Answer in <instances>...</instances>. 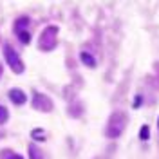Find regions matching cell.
<instances>
[{"label": "cell", "mask_w": 159, "mask_h": 159, "mask_svg": "<svg viewBox=\"0 0 159 159\" xmlns=\"http://www.w3.org/2000/svg\"><path fill=\"white\" fill-rule=\"evenodd\" d=\"M27 24H29V18H25V17L17 20V33H20L22 31V25H27Z\"/></svg>", "instance_id": "30bf717a"}, {"label": "cell", "mask_w": 159, "mask_h": 159, "mask_svg": "<svg viewBox=\"0 0 159 159\" xmlns=\"http://www.w3.org/2000/svg\"><path fill=\"white\" fill-rule=\"evenodd\" d=\"M33 107L38 109L42 112H49L53 110V101L47 98L45 94H40V92H35V98H33Z\"/></svg>", "instance_id": "277c9868"}, {"label": "cell", "mask_w": 159, "mask_h": 159, "mask_svg": "<svg viewBox=\"0 0 159 159\" xmlns=\"http://www.w3.org/2000/svg\"><path fill=\"white\" fill-rule=\"evenodd\" d=\"M141 99H143L141 96H136V101H134V109H138L139 105H141Z\"/></svg>", "instance_id": "7c38bea8"}, {"label": "cell", "mask_w": 159, "mask_h": 159, "mask_svg": "<svg viewBox=\"0 0 159 159\" xmlns=\"http://www.w3.org/2000/svg\"><path fill=\"white\" fill-rule=\"evenodd\" d=\"M9 98L11 101L15 103V105H22V103H25V92L24 91H20V89H11L9 91Z\"/></svg>", "instance_id": "5b68a950"}, {"label": "cell", "mask_w": 159, "mask_h": 159, "mask_svg": "<svg viewBox=\"0 0 159 159\" xmlns=\"http://www.w3.org/2000/svg\"><path fill=\"white\" fill-rule=\"evenodd\" d=\"M125 127H127V114L118 110V112H114V114L109 118V123H107V130H105V134H107V138L116 139V138H119V136L123 134Z\"/></svg>", "instance_id": "6da1fadb"}, {"label": "cell", "mask_w": 159, "mask_h": 159, "mask_svg": "<svg viewBox=\"0 0 159 159\" xmlns=\"http://www.w3.org/2000/svg\"><path fill=\"white\" fill-rule=\"evenodd\" d=\"M29 154H31V159H42V152L36 148V145L29 146Z\"/></svg>", "instance_id": "52a82bcc"}, {"label": "cell", "mask_w": 159, "mask_h": 159, "mask_svg": "<svg viewBox=\"0 0 159 159\" xmlns=\"http://www.w3.org/2000/svg\"><path fill=\"white\" fill-rule=\"evenodd\" d=\"M148 136H150V128H148L146 125H143V127H141V132H139V138L143 139V141H146Z\"/></svg>", "instance_id": "ba28073f"}, {"label": "cell", "mask_w": 159, "mask_h": 159, "mask_svg": "<svg viewBox=\"0 0 159 159\" xmlns=\"http://www.w3.org/2000/svg\"><path fill=\"white\" fill-rule=\"evenodd\" d=\"M56 35H58V27H56V25L45 27L43 33H42V36H40L38 47L42 51H51V49H54V45H56Z\"/></svg>", "instance_id": "7a4b0ae2"}, {"label": "cell", "mask_w": 159, "mask_h": 159, "mask_svg": "<svg viewBox=\"0 0 159 159\" xmlns=\"http://www.w3.org/2000/svg\"><path fill=\"white\" fill-rule=\"evenodd\" d=\"M80 60H81V63H85V65L91 67V69L96 67V58H94L91 53H81V54H80Z\"/></svg>", "instance_id": "8992f818"}, {"label": "cell", "mask_w": 159, "mask_h": 159, "mask_svg": "<svg viewBox=\"0 0 159 159\" xmlns=\"http://www.w3.org/2000/svg\"><path fill=\"white\" fill-rule=\"evenodd\" d=\"M157 127H159V121H157Z\"/></svg>", "instance_id": "9a60e30c"}, {"label": "cell", "mask_w": 159, "mask_h": 159, "mask_svg": "<svg viewBox=\"0 0 159 159\" xmlns=\"http://www.w3.org/2000/svg\"><path fill=\"white\" fill-rule=\"evenodd\" d=\"M9 159H22V157H20V156H11Z\"/></svg>", "instance_id": "4fadbf2b"}, {"label": "cell", "mask_w": 159, "mask_h": 159, "mask_svg": "<svg viewBox=\"0 0 159 159\" xmlns=\"http://www.w3.org/2000/svg\"><path fill=\"white\" fill-rule=\"evenodd\" d=\"M4 56H6V61H7V65L17 72V74H20V72H24V63H22V60H20L18 53L9 45V43H6L4 45Z\"/></svg>", "instance_id": "3957f363"}, {"label": "cell", "mask_w": 159, "mask_h": 159, "mask_svg": "<svg viewBox=\"0 0 159 159\" xmlns=\"http://www.w3.org/2000/svg\"><path fill=\"white\" fill-rule=\"evenodd\" d=\"M7 116H9V114H7V109H6V107H2V105H0V125H2V123H6V121H7Z\"/></svg>", "instance_id": "9c48e42d"}, {"label": "cell", "mask_w": 159, "mask_h": 159, "mask_svg": "<svg viewBox=\"0 0 159 159\" xmlns=\"http://www.w3.org/2000/svg\"><path fill=\"white\" fill-rule=\"evenodd\" d=\"M20 40L24 42V43H29V40H31V36H29V33H25V31H22V33H18Z\"/></svg>", "instance_id": "8fae6325"}, {"label": "cell", "mask_w": 159, "mask_h": 159, "mask_svg": "<svg viewBox=\"0 0 159 159\" xmlns=\"http://www.w3.org/2000/svg\"><path fill=\"white\" fill-rule=\"evenodd\" d=\"M0 74H2V65H0Z\"/></svg>", "instance_id": "5bb4252c"}]
</instances>
